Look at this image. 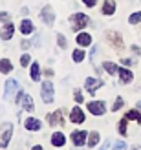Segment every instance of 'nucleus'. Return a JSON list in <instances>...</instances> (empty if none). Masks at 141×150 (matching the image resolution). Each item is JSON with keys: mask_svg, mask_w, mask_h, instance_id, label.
Here are the masks:
<instances>
[{"mask_svg": "<svg viewBox=\"0 0 141 150\" xmlns=\"http://www.w3.org/2000/svg\"><path fill=\"white\" fill-rule=\"evenodd\" d=\"M40 17H42V20L46 22L48 26H51V24H53V20H55V15H53V9H51L50 6H46V7H44V9H42V13H40Z\"/></svg>", "mask_w": 141, "mask_h": 150, "instance_id": "nucleus-7", "label": "nucleus"}, {"mask_svg": "<svg viewBox=\"0 0 141 150\" xmlns=\"http://www.w3.org/2000/svg\"><path fill=\"white\" fill-rule=\"evenodd\" d=\"M128 22H130V24H137V22H141V13H134V15H130Z\"/></svg>", "mask_w": 141, "mask_h": 150, "instance_id": "nucleus-27", "label": "nucleus"}, {"mask_svg": "<svg viewBox=\"0 0 141 150\" xmlns=\"http://www.w3.org/2000/svg\"><path fill=\"white\" fill-rule=\"evenodd\" d=\"M15 92H18V82L15 81V79H9V81L6 82V92H4V97H6V99H11Z\"/></svg>", "mask_w": 141, "mask_h": 150, "instance_id": "nucleus-6", "label": "nucleus"}, {"mask_svg": "<svg viewBox=\"0 0 141 150\" xmlns=\"http://www.w3.org/2000/svg\"><path fill=\"white\" fill-rule=\"evenodd\" d=\"M11 134H13V126L9 123L0 126V148L7 146V143H9V139H11Z\"/></svg>", "mask_w": 141, "mask_h": 150, "instance_id": "nucleus-2", "label": "nucleus"}, {"mask_svg": "<svg viewBox=\"0 0 141 150\" xmlns=\"http://www.w3.org/2000/svg\"><path fill=\"white\" fill-rule=\"evenodd\" d=\"M64 141L66 139H64V136H62L61 132H55L53 136H51V143H53V146H62Z\"/></svg>", "mask_w": 141, "mask_h": 150, "instance_id": "nucleus-15", "label": "nucleus"}, {"mask_svg": "<svg viewBox=\"0 0 141 150\" xmlns=\"http://www.w3.org/2000/svg\"><path fill=\"white\" fill-rule=\"evenodd\" d=\"M42 99H44V103L53 101V84H51L50 81L42 82Z\"/></svg>", "mask_w": 141, "mask_h": 150, "instance_id": "nucleus-4", "label": "nucleus"}, {"mask_svg": "<svg viewBox=\"0 0 141 150\" xmlns=\"http://www.w3.org/2000/svg\"><path fill=\"white\" fill-rule=\"evenodd\" d=\"M114 11H115V4L112 0H106V2L103 4V13L105 15H114Z\"/></svg>", "mask_w": 141, "mask_h": 150, "instance_id": "nucleus-16", "label": "nucleus"}, {"mask_svg": "<svg viewBox=\"0 0 141 150\" xmlns=\"http://www.w3.org/2000/svg\"><path fill=\"white\" fill-rule=\"evenodd\" d=\"M127 121H128V119L123 117L121 123H119V134H121V136H127Z\"/></svg>", "mask_w": 141, "mask_h": 150, "instance_id": "nucleus-26", "label": "nucleus"}, {"mask_svg": "<svg viewBox=\"0 0 141 150\" xmlns=\"http://www.w3.org/2000/svg\"><path fill=\"white\" fill-rule=\"evenodd\" d=\"M83 59H84V51L83 50H75V51H73V61H75V62H81Z\"/></svg>", "mask_w": 141, "mask_h": 150, "instance_id": "nucleus-25", "label": "nucleus"}, {"mask_svg": "<svg viewBox=\"0 0 141 150\" xmlns=\"http://www.w3.org/2000/svg\"><path fill=\"white\" fill-rule=\"evenodd\" d=\"M70 22H72L73 29H83V28H86L90 24V18H88L86 15H83V13H75V15H72Z\"/></svg>", "mask_w": 141, "mask_h": 150, "instance_id": "nucleus-1", "label": "nucleus"}, {"mask_svg": "<svg viewBox=\"0 0 141 150\" xmlns=\"http://www.w3.org/2000/svg\"><path fill=\"white\" fill-rule=\"evenodd\" d=\"M13 31H15V26L13 24H6L2 28V31H0V37H2L4 40H7V39H11V37H13Z\"/></svg>", "mask_w": 141, "mask_h": 150, "instance_id": "nucleus-12", "label": "nucleus"}, {"mask_svg": "<svg viewBox=\"0 0 141 150\" xmlns=\"http://www.w3.org/2000/svg\"><path fill=\"white\" fill-rule=\"evenodd\" d=\"M123 64H127V66H130V64H132V61H130V59H123Z\"/></svg>", "mask_w": 141, "mask_h": 150, "instance_id": "nucleus-36", "label": "nucleus"}, {"mask_svg": "<svg viewBox=\"0 0 141 150\" xmlns=\"http://www.w3.org/2000/svg\"><path fill=\"white\" fill-rule=\"evenodd\" d=\"M70 119L73 123H83L84 121V114H83V110H81L79 106H75L72 110V114H70Z\"/></svg>", "mask_w": 141, "mask_h": 150, "instance_id": "nucleus-11", "label": "nucleus"}, {"mask_svg": "<svg viewBox=\"0 0 141 150\" xmlns=\"http://www.w3.org/2000/svg\"><path fill=\"white\" fill-rule=\"evenodd\" d=\"M57 39H59V46H61V48H66V39H64V37H62V35H57Z\"/></svg>", "mask_w": 141, "mask_h": 150, "instance_id": "nucleus-29", "label": "nucleus"}, {"mask_svg": "<svg viewBox=\"0 0 141 150\" xmlns=\"http://www.w3.org/2000/svg\"><path fill=\"white\" fill-rule=\"evenodd\" d=\"M77 44H81V46H90V44H92V37L88 33H79L77 35Z\"/></svg>", "mask_w": 141, "mask_h": 150, "instance_id": "nucleus-14", "label": "nucleus"}, {"mask_svg": "<svg viewBox=\"0 0 141 150\" xmlns=\"http://www.w3.org/2000/svg\"><path fill=\"white\" fill-rule=\"evenodd\" d=\"M48 123L51 126H64V115H62V110H57L53 114L48 115Z\"/></svg>", "mask_w": 141, "mask_h": 150, "instance_id": "nucleus-3", "label": "nucleus"}, {"mask_svg": "<svg viewBox=\"0 0 141 150\" xmlns=\"http://www.w3.org/2000/svg\"><path fill=\"white\" fill-rule=\"evenodd\" d=\"M84 4H86V6H90V7H94L95 4H97V0H84Z\"/></svg>", "mask_w": 141, "mask_h": 150, "instance_id": "nucleus-33", "label": "nucleus"}, {"mask_svg": "<svg viewBox=\"0 0 141 150\" xmlns=\"http://www.w3.org/2000/svg\"><path fill=\"white\" fill-rule=\"evenodd\" d=\"M114 148H125V146H127V145H125V143H115V145H112Z\"/></svg>", "mask_w": 141, "mask_h": 150, "instance_id": "nucleus-35", "label": "nucleus"}, {"mask_svg": "<svg viewBox=\"0 0 141 150\" xmlns=\"http://www.w3.org/2000/svg\"><path fill=\"white\" fill-rule=\"evenodd\" d=\"M22 104H24L26 112H33V108H35V104H33V101H31V97L26 95V93H24V97H22Z\"/></svg>", "mask_w": 141, "mask_h": 150, "instance_id": "nucleus-18", "label": "nucleus"}, {"mask_svg": "<svg viewBox=\"0 0 141 150\" xmlns=\"http://www.w3.org/2000/svg\"><path fill=\"white\" fill-rule=\"evenodd\" d=\"M88 110H90L94 115H103L105 114V103L103 101H92V103H88Z\"/></svg>", "mask_w": 141, "mask_h": 150, "instance_id": "nucleus-5", "label": "nucleus"}, {"mask_svg": "<svg viewBox=\"0 0 141 150\" xmlns=\"http://www.w3.org/2000/svg\"><path fill=\"white\" fill-rule=\"evenodd\" d=\"M20 31L24 33V35L31 33V31H33V24H31L29 20H22V24H20Z\"/></svg>", "mask_w": 141, "mask_h": 150, "instance_id": "nucleus-19", "label": "nucleus"}, {"mask_svg": "<svg viewBox=\"0 0 141 150\" xmlns=\"http://www.w3.org/2000/svg\"><path fill=\"white\" fill-rule=\"evenodd\" d=\"M137 108H139V110H141V101H139V103H137Z\"/></svg>", "mask_w": 141, "mask_h": 150, "instance_id": "nucleus-37", "label": "nucleus"}, {"mask_svg": "<svg viewBox=\"0 0 141 150\" xmlns=\"http://www.w3.org/2000/svg\"><path fill=\"white\" fill-rule=\"evenodd\" d=\"M106 37H108V40L112 42L117 50H121V48H123V40H121V35H119V33H115V31H108Z\"/></svg>", "mask_w": 141, "mask_h": 150, "instance_id": "nucleus-9", "label": "nucleus"}, {"mask_svg": "<svg viewBox=\"0 0 141 150\" xmlns=\"http://www.w3.org/2000/svg\"><path fill=\"white\" fill-rule=\"evenodd\" d=\"M39 77H40L39 62H33V66H31V79H33V81H39Z\"/></svg>", "mask_w": 141, "mask_h": 150, "instance_id": "nucleus-23", "label": "nucleus"}, {"mask_svg": "<svg viewBox=\"0 0 141 150\" xmlns=\"http://www.w3.org/2000/svg\"><path fill=\"white\" fill-rule=\"evenodd\" d=\"M20 64H22V66H28V64H29V55H22Z\"/></svg>", "mask_w": 141, "mask_h": 150, "instance_id": "nucleus-30", "label": "nucleus"}, {"mask_svg": "<svg viewBox=\"0 0 141 150\" xmlns=\"http://www.w3.org/2000/svg\"><path fill=\"white\" fill-rule=\"evenodd\" d=\"M125 117H127L128 121H130V119H134V121L141 123V114H139V112H136V110H132V112H128V114L125 115Z\"/></svg>", "mask_w": 141, "mask_h": 150, "instance_id": "nucleus-24", "label": "nucleus"}, {"mask_svg": "<svg viewBox=\"0 0 141 150\" xmlns=\"http://www.w3.org/2000/svg\"><path fill=\"white\" fill-rule=\"evenodd\" d=\"M7 18H9V15H7V13H0V20H7Z\"/></svg>", "mask_w": 141, "mask_h": 150, "instance_id": "nucleus-34", "label": "nucleus"}, {"mask_svg": "<svg viewBox=\"0 0 141 150\" xmlns=\"http://www.w3.org/2000/svg\"><path fill=\"white\" fill-rule=\"evenodd\" d=\"M22 97H24V92H20V90H18V93H17V104L22 103Z\"/></svg>", "mask_w": 141, "mask_h": 150, "instance_id": "nucleus-32", "label": "nucleus"}, {"mask_svg": "<svg viewBox=\"0 0 141 150\" xmlns=\"http://www.w3.org/2000/svg\"><path fill=\"white\" fill-rule=\"evenodd\" d=\"M84 86H86V90H88L90 93H95V90L101 88V86H103V82H101L99 79H92V77H88L86 82H84Z\"/></svg>", "mask_w": 141, "mask_h": 150, "instance_id": "nucleus-8", "label": "nucleus"}, {"mask_svg": "<svg viewBox=\"0 0 141 150\" xmlns=\"http://www.w3.org/2000/svg\"><path fill=\"white\" fill-rule=\"evenodd\" d=\"M0 71H2V73H9L11 71V62L7 61V59L0 61Z\"/></svg>", "mask_w": 141, "mask_h": 150, "instance_id": "nucleus-22", "label": "nucleus"}, {"mask_svg": "<svg viewBox=\"0 0 141 150\" xmlns=\"http://www.w3.org/2000/svg\"><path fill=\"white\" fill-rule=\"evenodd\" d=\"M26 128H28V130H39V128H40V121H39V119L29 117L28 121H26Z\"/></svg>", "mask_w": 141, "mask_h": 150, "instance_id": "nucleus-17", "label": "nucleus"}, {"mask_svg": "<svg viewBox=\"0 0 141 150\" xmlns=\"http://www.w3.org/2000/svg\"><path fill=\"white\" fill-rule=\"evenodd\" d=\"M119 77H121V82H123V84H127V82H130L132 79H134V75H132V71H130V70L119 68Z\"/></svg>", "mask_w": 141, "mask_h": 150, "instance_id": "nucleus-13", "label": "nucleus"}, {"mask_svg": "<svg viewBox=\"0 0 141 150\" xmlns=\"http://www.w3.org/2000/svg\"><path fill=\"white\" fill-rule=\"evenodd\" d=\"M103 68H105L110 75H114V73H117V71H119V68H117V66L114 64V62H105V64H103Z\"/></svg>", "mask_w": 141, "mask_h": 150, "instance_id": "nucleus-20", "label": "nucleus"}, {"mask_svg": "<svg viewBox=\"0 0 141 150\" xmlns=\"http://www.w3.org/2000/svg\"><path fill=\"white\" fill-rule=\"evenodd\" d=\"M84 139H86V132H73L72 134V141H73L75 146H83Z\"/></svg>", "mask_w": 141, "mask_h": 150, "instance_id": "nucleus-10", "label": "nucleus"}, {"mask_svg": "<svg viewBox=\"0 0 141 150\" xmlns=\"http://www.w3.org/2000/svg\"><path fill=\"white\" fill-rule=\"evenodd\" d=\"M99 143V134L97 132H92L90 136H88V146H95Z\"/></svg>", "mask_w": 141, "mask_h": 150, "instance_id": "nucleus-21", "label": "nucleus"}, {"mask_svg": "<svg viewBox=\"0 0 141 150\" xmlns=\"http://www.w3.org/2000/svg\"><path fill=\"white\" fill-rule=\"evenodd\" d=\"M121 106H123V99H121V97H117V101L114 103V106H112V112H117Z\"/></svg>", "mask_w": 141, "mask_h": 150, "instance_id": "nucleus-28", "label": "nucleus"}, {"mask_svg": "<svg viewBox=\"0 0 141 150\" xmlns=\"http://www.w3.org/2000/svg\"><path fill=\"white\" fill-rule=\"evenodd\" d=\"M75 101H77V103H83V95H81V90H75Z\"/></svg>", "mask_w": 141, "mask_h": 150, "instance_id": "nucleus-31", "label": "nucleus"}]
</instances>
